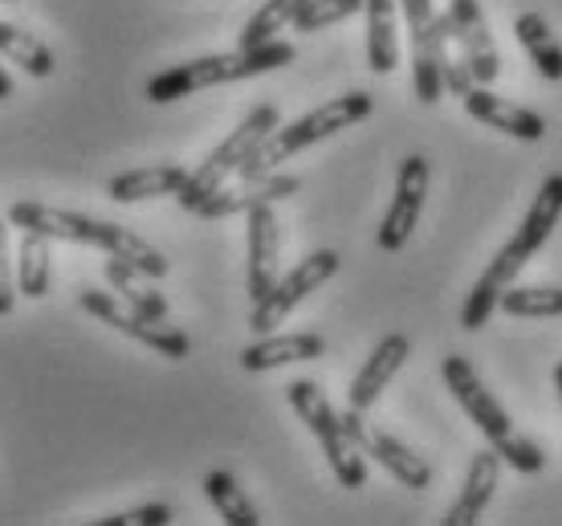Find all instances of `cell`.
Returning <instances> with one entry per match:
<instances>
[{"mask_svg":"<svg viewBox=\"0 0 562 526\" xmlns=\"http://www.w3.org/2000/svg\"><path fill=\"white\" fill-rule=\"evenodd\" d=\"M412 37V86L424 107L445 94V57H449V16L436 13L432 0H400Z\"/></svg>","mask_w":562,"mask_h":526,"instance_id":"52a82bcc","label":"cell"},{"mask_svg":"<svg viewBox=\"0 0 562 526\" xmlns=\"http://www.w3.org/2000/svg\"><path fill=\"white\" fill-rule=\"evenodd\" d=\"M497 485H502V454L497 449H485L469 461V473H464V485L457 502L449 506L445 514V526H473L485 514V506L493 502L497 494Z\"/></svg>","mask_w":562,"mask_h":526,"instance_id":"ac0fdd59","label":"cell"},{"mask_svg":"<svg viewBox=\"0 0 562 526\" xmlns=\"http://www.w3.org/2000/svg\"><path fill=\"white\" fill-rule=\"evenodd\" d=\"M297 188H302L297 176H278V171H266V176H237V184L216 188V192L196 209V216L200 221H221V216L249 213L257 204H278V200L294 197Z\"/></svg>","mask_w":562,"mask_h":526,"instance_id":"5bb4252c","label":"cell"},{"mask_svg":"<svg viewBox=\"0 0 562 526\" xmlns=\"http://www.w3.org/2000/svg\"><path fill=\"white\" fill-rule=\"evenodd\" d=\"M9 94H13V78H9V70L0 66V102L9 99Z\"/></svg>","mask_w":562,"mask_h":526,"instance_id":"836d02e7","label":"cell"},{"mask_svg":"<svg viewBox=\"0 0 562 526\" xmlns=\"http://www.w3.org/2000/svg\"><path fill=\"white\" fill-rule=\"evenodd\" d=\"M78 302H82L86 314H94V318L106 323L111 331L143 343V347L155 351V356H164V359H188L192 356V339H188L180 327H171L168 318H151V314L135 311V306H127V302L106 294V290H82Z\"/></svg>","mask_w":562,"mask_h":526,"instance_id":"ba28073f","label":"cell"},{"mask_svg":"<svg viewBox=\"0 0 562 526\" xmlns=\"http://www.w3.org/2000/svg\"><path fill=\"white\" fill-rule=\"evenodd\" d=\"M428 184H432V168L424 156H408L400 164V176H395V197L387 204V216L380 225V249L383 254H400L408 237L420 225L424 200H428Z\"/></svg>","mask_w":562,"mask_h":526,"instance_id":"30bf717a","label":"cell"},{"mask_svg":"<svg viewBox=\"0 0 562 526\" xmlns=\"http://www.w3.org/2000/svg\"><path fill=\"white\" fill-rule=\"evenodd\" d=\"M49 237L45 233H29L21 237V245H16L13 254V273H16V294L21 299H45L49 294V257H54V249H49Z\"/></svg>","mask_w":562,"mask_h":526,"instance_id":"7402d4cb","label":"cell"},{"mask_svg":"<svg viewBox=\"0 0 562 526\" xmlns=\"http://www.w3.org/2000/svg\"><path fill=\"white\" fill-rule=\"evenodd\" d=\"M302 4H306V0H266V4H261L249 21H245L237 45H240V49H257V45L278 42L281 29L294 25V16L302 13Z\"/></svg>","mask_w":562,"mask_h":526,"instance_id":"83f0119b","label":"cell"},{"mask_svg":"<svg viewBox=\"0 0 562 526\" xmlns=\"http://www.w3.org/2000/svg\"><path fill=\"white\" fill-rule=\"evenodd\" d=\"M412 343L408 335H383L380 343H375V351L367 356V363L359 368V376L351 380V392H347V400H351V409H359V413H367L375 400L383 396V388L395 380V371L404 368V359H408Z\"/></svg>","mask_w":562,"mask_h":526,"instance_id":"e0dca14e","label":"cell"},{"mask_svg":"<svg viewBox=\"0 0 562 526\" xmlns=\"http://www.w3.org/2000/svg\"><path fill=\"white\" fill-rule=\"evenodd\" d=\"M4 4H13V0H4Z\"/></svg>","mask_w":562,"mask_h":526,"instance_id":"d590c367","label":"cell"},{"mask_svg":"<svg viewBox=\"0 0 562 526\" xmlns=\"http://www.w3.org/2000/svg\"><path fill=\"white\" fill-rule=\"evenodd\" d=\"M445 384H449V392L457 396V404L464 409V416L473 421V425L485 433V441L502 454V461L506 466H514L518 473H538L542 466H547V457H542V449H538L526 433H518L514 428V421H509V413L493 400V392L485 384H481V376L473 371V363L464 356H445Z\"/></svg>","mask_w":562,"mask_h":526,"instance_id":"7a4b0ae2","label":"cell"},{"mask_svg":"<svg viewBox=\"0 0 562 526\" xmlns=\"http://www.w3.org/2000/svg\"><path fill=\"white\" fill-rule=\"evenodd\" d=\"M16 306V273H13V245H9V221H0V318Z\"/></svg>","mask_w":562,"mask_h":526,"instance_id":"4dcf8cb0","label":"cell"},{"mask_svg":"<svg viewBox=\"0 0 562 526\" xmlns=\"http://www.w3.org/2000/svg\"><path fill=\"white\" fill-rule=\"evenodd\" d=\"M171 523V506L164 502H147V506H135V511H119L111 518H99V526H168Z\"/></svg>","mask_w":562,"mask_h":526,"instance_id":"1f68e13d","label":"cell"},{"mask_svg":"<svg viewBox=\"0 0 562 526\" xmlns=\"http://www.w3.org/2000/svg\"><path fill=\"white\" fill-rule=\"evenodd\" d=\"M278 107H254V111L240 119V127H233L225 135V143L221 147H212V156L200 164V168L188 171V180H183V188L176 192V200H180V209H188V213H196L200 204L216 192V188H225L233 176L240 171V164L254 156L257 143L266 139L269 131L278 127Z\"/></svg>","mask_w":562,"mask_h":526,"instance_id":"5b68a950","label":"cell"},{"mask_svg":"<svg viewBox=\"0 0 562 526\" xmlns=\"http://www.w3.org/2000/svg\"><path fill=\"white\" fill-rule=\"evenodd\" d=\"M530 257H535V249H526L521 237H509V242L497 249V257L485 266V273L477 278V286L469 290V299H464V306H461L464 331H481L485 323H490L493 314H497L502 294H506V286H514V278L526 270Z\"/></svg>","mask_w":562,"mask_h":526,"instance_id":"7c38bea8","label":"cell"},{"mask_svg":"<svg viewBox=\"0 0 562 526\" xmlns=\"http://www.w3.org/2000/svg\"><path fill=\"white\" fill-rule=\"evenodd\" d=\"M445 86H449L452 94H461V99L469 94V90H473V86H477V82H473V74H469V66H464L461 49L445 57Z\"/></svg>","mask_w":562,"mask_h":526,"instance_id":"d6a6232c","label":"cell"},{"mask_svg":"<svg viewBox=\"0 0 562 526\" xmlns=\"http://www.w3.org/2000/svg\"><path fill=\"white\" fill-rule=\"evenodd\" d=\"M338 266H342V257H338L335 249H318V254L302 257L294 270L273 282V290H269L266 299L254 302L249 327H254L257 335H269V331H278V323H285V318H290V311H294L297 302L310 299L318 286H326L330 278H335Z\"/></svg>","mask_w":562,"mask_h":526,"instance_id":"9c48e42d","label":"cell"},{"mask_svg":"<svg viewBox=\"0 0 562 526\" xmlns=\"http://www.w3.org/2000/svg\"><path fill=\"white\" fill-rule=\"evenodd\" d=\"M249 299H266L278 282V257H281V228L273 204L249 209Z\"/></svg>","mask_w":562,"mask_h":526,"instance_id":"2e32d148","label":"cell"},{"mask_svg":"<svg viewBox=\"0 0 562 526\" xmlns=\"http://www.w3.org/2000/svg\"><path fill=\"white\" fill-rule=\"evenodd\" d=\"M497 311L509 318H559L562 290L559 286H506Z\"/></svg>","mask_w":562,"mask_h":526,"instance_id":"f1b7e54d","label":"cell"},{"mask_svg":"<svg viewBox=\"0 0 562 526\" xmlns=\"http://www.w3.org/2000/svg\"><path fill=\"white\" fill-rule=\"evenodd\" d=\"M285 396L294 404V413L302 416V425L318 437L323 445L326 461H330V470H335L338 485H347V490H359L367 485V457L363 449L347 437V428H342V416L330 409V400L326 392L314 380H294V384L285 388Z\"/></svg>","mask_w":562,"mask_h":526,"instance_id":"8992f818","label":"cell"},{"mask_svg":"<svg viewBox=\"0 0 562 526\" xmlns=\"http://www.w3.org/2000/svg\"><path fill=\"white\" fill-rule=\"evenodd\" d=\"M367 66L375 74H392L400 66V37H395V25H400V9L395 0H367Z\"/></svg>","mask_w":562,"mask_h":526,"instance_id":"44dd1931","label":"cell"},{"mask_svg":"<svg viewBox=\"0 0 562 526\" xmlns=\"http://www.w3.org/2000/svg\"><path fill=\"white\" fill-rule=\"evenodd\" d=\"M294 61V45L290 42H269L257 45V49H233V54H209L196 57V61H183V66H171V70L155 74L147 82V99L151 102H176L188 99L196 90H209V86H228V82H245V78H257V74L281 70Z\"/></svg>","mask_w":562,"mask_h":526,"instance_id":"3957f363","label":"cell"},{"mask_svg":"<svg viewBox=\"0 0 562 526\" xmlns=\"http://www.w3.org/2000/svg\"><path fill=\"white\" fill-rule=\"evenodd\" d=\"M464 111L473 114L477 123H485V127L509 135V139L538 143L547 135V119H542V114L530 111V107H521V102H509V99H502V94H493L490 86H481V82L464 94Z\"/></svg>","mask_w":562,"mask_h":526,"instance_id":"9a60e30c","label":"cell"},{"mask_svg":"<svg viewBox=\"0 0 562 526\" xmlns=\"http://www.w3.org/2000/svg\"><path fill=\"white\" fill-rule=\"evenodd\" d=\"M183 180H188V168H183V164L131 168L106 184V197H111L114 204H139V200H155V197H176L183 188Z\"/></svg>","mask_w":562,"mask_h":526,"instance_id":"ffe728a7","label":"cell"},{"mask_svg":"<svg viewBox=\"0 0 562 526\" xmlns=\"http://www.w3.org/2000/svg\"><path fill=\"white\" fill-rule=\"evenodd\" d=\"M326 339L314 331H294V335H261L240 351V368L245 371H273L285 363H306V359H323Z\"/></svg>","mask_w":562,"mask_h":526,"instance_id":"d6986e66","label":"cell"},{"mask_svg":"<svg viewBox=\"0 0 562 526\" xmlns=\"http://www.w3.org/2000/svg\"><path fill=\"white\" fill-rule=\"evenodd\" d=\"M363 4L367 0H306L302 13L294 16V29L297 33H318V29H330L347 16L363 13Z\"/></svg>","mask_w":562,"mask_h":526,"instance_id":"f546056e","label":"cell"},{"mask_svg":"<svg viewBox=\"0 0 562 526\" xmlns=\"http://www.w3.org/2000/svg\"><path fill=\"white\" fill-rule=\"evenodd\" d=\"M554 388H559V400H562V363L554 368Z\"/></svg>","mask_w":562,"mask_h":526,"instance_id":"e575fe53","label":"cell"},{"mask_svg":"<svg viewBox=\"0 0 562 526\" xmlns=\"http://www.w3.org/2000/svg\"><path fill=\"white\" fill-rule=\"evenodd\" d=\"M371 111H375L371 94L351 90V94H338V99L314 107L310 114H302V119H294V123H285V127L278 123L266 139L257 143L254 156L240 164L237 176H266V171H278L285 159H294L297 152H306V147H314V143L330 139V135L355 127V123H363Z\"/></svg>","mask_w":562,"mask_h":526,"instance_id":"277c9868","label":"cell"},{"mask_svg":"<svg viewBox=\"0 0 562 526\" xmlns=\"http://www.w3.org/2000/svg\"><path fill=\"white\" fill-rule=\"evenodd\" d=\"M0 57H4V61H16L29 78H49V74H54L49 45H45L42 37H33L29 29L9 25V21H0Z\"/></svg>","mask_w":562,"mask_h":526,"instance_id":"484cf974","label":"cell"},{"mask_svg":"<svg viewBox=\"0 0 562 526\" xmlns=\"http://www.w3.org/2000/svg\"><path fill=\"white\" fill-rule=\"evenodd\" d=\"M338 416H342L347 437L363 449V457H375V461H380L383 470L392 473L400 485H408V490H424V485H432V466H428L420 454H412L400 437L383 433V428H371L359 409H347V413H338Z\"/></svg>","mask_w":562,"mask_h":526,"instance_id":"8fae6325","label":"cell"},{"mask_svg":"<svg viewBox=\"0 0 562 526\" xmlns=\"http://www.w3.org/2000/svg\"><path fill=\"white\" fill-rule=\"evenodd\" d=\"M562 216V171H554V176H547L542 180V188L535 192V200H530V209H526V216H521V228L518 237L526 242V249H542L547 245V237L554 233V225H559Z\"/></svg>","mask_w":562,"mask_h":526,"instance_id":"603a6c76","label":"cell"},{"mask_svg":"<svg viewBox=\"0 0 562 526\" xmlns=\"http://www.w3.org/2000/svg\"><path fill=\"white\" fill-rule=\"evenodd\" d=\"M204 494H209V502L216 506V514H221L228 526H261V518H257V506L245 499V490L237 485V478H233V473L212 470L209 478H204Z\"/></svg>","mask_w":562,"mask_h":526,"instance_id":"4316f807","label":"cell"},{"mask_svg":"<svg viewBox=\"0 0 562 526\" xmlns=\"http://www.w3.org/2000/svg\"><path fill=\"white\" fill-rule=\"evenodd\" d=\"M9 225H16L21 233H45L49 242H70V245H94L106 249L111 257H123L127 266H135L147 278H168V257L159 254L151 242H143L139 233H131L127 225L114 221H99V216L70 213V209H54V204H33L21 200L9 209Z\"/></svg>","mask_w":562,"mask_h":526,"instance_id":"6da1fadb","label":"cell"},{"mask_svg":"<svg viewBox=\"0 0 562 526\" xmlns=\"http://www.w3.org/2000/svg\"><path fill=\"white\" fill-rule=\"evenodd\" d=\"M449 42L464 54V66L473 74V82L490 86L497 82L502 74V54L493 45V33L485 25V13H481L477 0H452L449 4Z\"/></svg>","mask_w":562,"mask_h":526,"instance_id":"4fadbf2b","label":"cell"},{"mask_svg":"<svg viewBox=\"0 0 562 526\" xmlns=\"http://www.w3.org/2000/svg\"><path fill=\"white\" fill-rule=\"evenodd\" d=\"M106 282L119 290V299L127 302V306L151 314V318H168V302H164V294L147 286V282H155V278H147V273H139L135 266H127L123 257H111V261H106Z\"/></svg>","mask_w":562,"mask_h":526,"instance_id":"d4e9b609","label":"cell"},{"mask_svg":"<svg viewBox=\"0 0 562 526\" xmlns=\"http://www.w3.org/2000/svg\"><path fill=\"white\" fill-rule=\"evenodd\" d=\"M514 33H518L521 49L530 54V61L538 66V74L547 82H562V42L554 37V29L538 13H521L514 21Z\"/></svg>","mask_w":562,"mask_h":526,"instance_id":"cb8c5ba5","label":"cell"}]
</instances>
